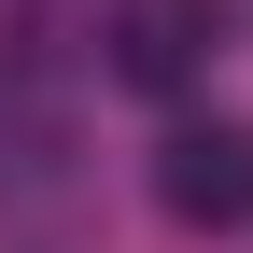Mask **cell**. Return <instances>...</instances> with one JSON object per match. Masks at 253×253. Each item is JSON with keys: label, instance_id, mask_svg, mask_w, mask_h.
Instances as JSON below:
<instances>
[{"label": "cell", "instance_id": "6da1fadb", "mask_svg": "<svg viewBox=\"0 0 253 253\" xmlns=\"http://www.w3.org/2000/svg\"><path fill=\"white\" fill-rule=\"evenodd\" d=\"M155 211H169L183 239H239L253 225V126L239 113L169 126V141H155Z\"/></svg>", "mask_w": 253, "mask_h": 253}, {"label": "cell", "instance_id": "7a4b0ae2", "mask_svg": "<svg viewBox=\"0 0 253 253\" xmlns=\"http://www.w3.org/2000/svg\"><path fill=\"white\" fill-rule=\"evenodd\" d=\"M113 84H141V99H169V84L211 71V42H225V0H113Z\"/></svg>", "mask_w": 253, "mask_h": 253}]
</instances>
